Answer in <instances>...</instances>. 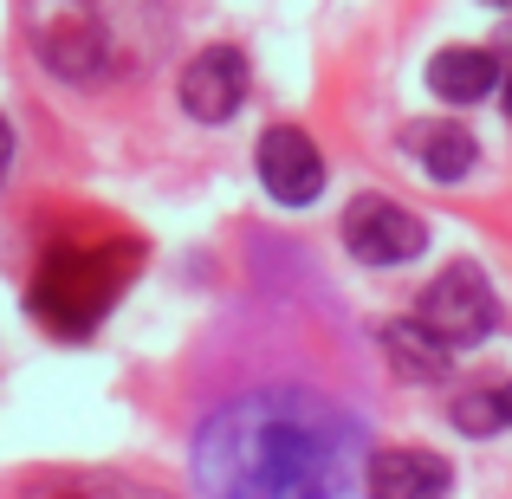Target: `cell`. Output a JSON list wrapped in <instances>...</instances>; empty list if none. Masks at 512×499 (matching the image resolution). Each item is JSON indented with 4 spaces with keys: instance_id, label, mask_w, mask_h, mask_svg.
Segmentation results:
<instances>
[{
    "instance_id": "cell-1",
    "label": "cell",
    "mask_w": 512,
    "mask_h": 499,
    "mask_svg": "<svg viewBox=\"0 0 512 499\" xmlns=\"http://www.w3.org/2000/svg\"><path fill=\"white\" fill-rule=\"evenodd\" d=\"M370 428L312 383H260L214 402L188 474L201 499H370Z\"/></svg>"
},
{
    "instance_id": "cell-2",
    "label": "cell",
    "mask_w": 512,
    "mask_h": 499,
    "mask_svg": "<svg viewBox=\"0 0 512 499\" xmlns=\"http://www.w3.org/2000/svg\"><path fill=\"white\" fill-rule=\"evenodd\" d=\"M26 39L33 52L72 85H104L111 72V46L98 26V0H26Z\"/></svg>"
},
{
    "instance_id": "cell-3",
    "label": "cell",
    "mask_w": 512,
    "mask_h": 499,
    "mask_svg": "<svg viewBox=\"0 0 512 499\" xmlns=\"http://www.w3.org/2000/svg\"><path fill=\"white\" fill-rule=\"evenodd\" d=\"M428 337H441L448 350L487 344L493 325H500V305H493V286L474 273V266H448L435 286L422 292V318H415Z\"/></svg>"
},
{
    "instance_id": "cell-4",
    "label": "cell",
    "mask_w": 512,
    "mask_h": 499,
    "mask_svg": "<svg viewBox=\"0 0 512 499\" xmlns=\"http://www.w3.org/2000/svg\"><path fill=\"white\" fill-rule=\"evenodd\" d=\"M344 247L363 266H402L428 247V227L389 195H357L344 208Z\"/></svg>"
},
{
    "instance_id": "cell-5",
    "label": "cell",
    "mask_w": 512,
    "mask_h": 499,
    "mask_svg": "<svg viewBox=\"0 0 512 499\" xmlns=\"http://www.w3.org/2000/svg\"><path fill=\"white\" fill-rule=\"evenodd\" d=\"M253 163H260L266 195L286 201V208H305V201L325 195V156H318V143L305 137V130H292V124L266 130L260 150H253Z\"/></svg>"
},
{
    "instance_id": "cell-6",
    "label": "cell",
    "mask_w": 512,
    "mask_h": 499,
    "mask_svg": "<svg viewBox=\"0 0 512 499\" xmlns=\"http://www.w3.org/2000/svg\"><path fill=\"white\" fill-rule=\"evenodd\" d=\"M98 26L111 46V72H137L169 52V7L163 0H98Z\"/></svg>"
},
{
    "instance_id": "cell-7",
    "label": "cell",
    "mask_w": 512,
    "mask_h": 499,
    "mask_svg": "<svg viewBox=\"0 0 512 499\" xmlns=\"http://www.w3.org/2000/svg\"><path fill=\"white\" fill-rule=\"evenodd\" d=\"M247 98V59L234 46H208L195 65L182 72V111L201 124H227Z\"/></svg>"
},
{
    "instance_id": "cell-8",
    "label": "cell",
    "mask_w": 512,
    "mask_h": 499,
    "mask_svg": "<svg viewBox=\"0 0 512 499\" xmlns=\"http://www.w3.org/2000/svg\"><path fill=\"white\" fill-rule=\"evenodd\" d=\"M454 467L428 448H383L370 461V499H448Z\"/></svg>"
},
{
    "instance_id": "cell-9",
    "label": "cell",
    "mask_w": 512,
    "mask_h": 499,
    "mask_svg": "<svg viewBox=\"0 0 512 499\" xmlns=\"http://www.w3.org/2000/svg\"><path fill=\"white\" fill-rule=\"evenodd\" d=\"M493 85H500V59L487 46H441L428 59V91L448 104H480Z\"/></svg>"
},
{
    "instance_id": "cell-10",
    "label": "cell",
    "mask_w": 512,
    "mask_h": 499,
    "mask_svg": "<svg viewBox=\"0 0 512 499\" xmlns=\"http://www.w3.org/2000/svg\"><path fill=\"white\" fill-rule=\"evenodd\" d=\"M402 143H409V156H415L428 175H435V182H461V175L474 169V156H480L474 137H467L454 117H428V124H415Z\"/></svg>"
},
{
    "instance_id": "cell-11",
    "label": "cell",
    "mask_w": 512,
    "mask_h": 499,
    "mask_svg": "<svg viewBox=\"0 0 512 499\" xmlns=\"http://www.w3.org/2000/svg\"><path fill=\"white\" fill-rule=\"evenodd\" d=\"M383 344H389V357H396V370L409 376V383H441V376H448V344L428 337L422 325H383Z\"/></svg>"
},
{
    "instance_id": "cell-12",
    "label": "cell",
    "mask_w": 512,
    "mask_h": 499,
    "mask_svg": "<svg viewBox=\"0 0 512 499\" xmlns=\"http://www.w3.org/2000/svg\"><path fill=\"white\" fill-rule=\"evenodd\" d=\"M454 428H467V435H500V428H506L500 389H474V396H461V402H454Z\"/></svg>"
},
{
    "instance_id": "cell-13",
    "label": "cell",
    "mask_w": 512,
    "mask_h": 499,
    "mask_svg": "<svg viewBox=\"0 0 512 499\" xmlns=\"http://www.w3.org/2000/svg\"><path fill=\"white\" fill-rule=\"evenodd\" d=\"M7 169H13V130H7V117H0V182H7Z\"/></svg>"
},
{
    "instance_id": "cell-14",
    "label": "cell",
    "mask_w": 512,
    "mask_h": 499,
    "mask_svg": "<svg viewBox=\"0 0 512 499\" xmlns=\"http://www.w3.org/2000/svg\"><path fill=\"white\" fill-rule=\"evenodd\" d=\"M500 409H506V428H512V383L500 389Z\"/></svg>"
},
{
    "instance_id": "cell-15",
    "label": "cell",
    "mask_w": 512,
    "mask_h": 499,
    "mask_svg": "<svg viewBox=\"0 0 512 499\" xmlns=\"http://www.w3.org/2000/svg\"><path fill=\"white\" fill-rule=\"evenodd\" d=\"M506 117H512V78H506Z\"/></svg>"
},
{
    "instance_id": "cell-16",
    "label": "cell",
    "mask_w": 512,
    "mask_h": 499,
    "mask_svg": "<svg viewBox=\"0 0 512 499\" xmlns=\"http://www.w3.org/2000/svg\"><path fill=\"white\" fill-rule=\"evenodd\" d=\"M487 7H512V0H487Z\"/></svg>"
}]
</instances>
